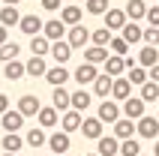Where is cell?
<instances>
[{
  "label": "cell",
  "mask_w": 159,
  "mask_h": 156,
  "mask_svg": "<svg viewBox=\"0 0 159 156\" xmlns=\"http://www.w3.org/2000/svg\"><path fill=\"white\" fill-rule=\"evenodd\" d=\"M72 75H75V81H78L81 87H84V84H93V81H96L102 72H96V66H93V63H81V66L72 72Z\"/></svg>",
  "instance_id": "30bf717a"
},
{
  "label": "cell",
  "mask_w": 159,
  "mask_h": 156,
  "mask_svg": "<svg viewBox=\"0 0 159 156\" xmlns=\"http://www.w3.org/2000/svg\"><path fill=\"white\" fill-rule=\"evenodd\" d=\"M63 33H66V24H63L60 18H51V21H45L42 36L48 39V42H60V39H63Z\"/></svg>",
  "instance_id": "9c48e42d"
},
{
  "label": "cell",
  "mask_w": 159,
  "mask_h": 156,
  "mask_svg": "<svg viewBox=\"0 0 159 156\" xmlns=\"http://www.w3.org/2000/svg\"><path fill=\"white\" fill-rule=\"evenodd\" d=\"M150 81H156V84H159V63H156V66L150 69Z\"/></svg>",
  "instance_id": "bcb514c9"
},
{
  "label": "cell",
  "mask_w": 159,
  "mask_h": 156,
  "mask_svg": "<svg viewBox=\"0 0 159 156\" xmlns=\"http://www.w3.org/2000/svg\"><path fill=\"white\" fill-rule=\"evenodd\" d=\"M30 51H33V57H45V54L51 51V42L45 36H33L30 39Z\"/></svg>",
  "instance_id": "836d02e7"
},
{
  "label": "cell",
  "mask_w": 159,
  "mask_h": 156,
  "mask_svg": "<svg viewBox=\"0 0 159 156\" xmlns=\"http://www.w3.org/2000/svg\"><path fill=\"white\" fill-rule=\"evenodd\" d=\"M126 78H129V84H135V87H144L147 81H150V72H147V69H141V66H132V69L126 72Z\"/></svg>",
  "instance_id": "4dcf8cb0"
},
{
  "label": "cell",
  "mask_w": 159,
  "mask_h": 156,
  "mask_svg": "<svg viewBox=\"0 0 159 156\" xmlns=\"http://www.w3.org/2000/svg\"><path fill=\"white\" fill-rule=\"evenodd\" d=\"M135 135V120H117L114 123V138L117 141H129Z\"/></svg>",
  "instance_id": "603a6c76"
},
{
  "label": "cell",
  "mask_w": 159,
  "mask_h": 156,
  "mask_svg": "<svg viewBox=\"0 0 159 156\" xmlns=\"http://www.w3.org/2000/svg\"><path fill=\"white\" fill-rule=\"evenodd\" d=\"M81 135L90 138V141H99L102 138V120L99 117H87V120L81 123Z\"/></svg>",
  "instance_id": "9a60e30c"
},
{
  "label": "cell",
  "mask_w": 159,
  "mask_h": 156,
  "mask_svg": "<svg viewBox=\"0 0 159 156\" xmlns=\"http://www.w3.org/2000/svg\"><path fill=\"white\" fill-rule=\"evenodd\" d=\"M69 75H72V72L66 69V66H51L48 75H45V81H48L51 87H63L66 81H69Z\"/></svg>",
  "instance_id": "ac0fdd59"
},
{
  "label": "cell",
  "mask_w": 159,
  "mask_h": 156,
  "mask_svg": "<svg viewBox=\"0 0 159 156\" xmlns=\"http://www.w3.org/2000/svg\"><path fill=\"white\" fill-rule=\"evenodd\" d=\"M90 36H93V33H90L87 27L78 24V27H69V36H66V42H69V45H72V51H75V48H84V45L90 42Z\"/></svg>",
  "instance_id": "3957f363"
},
{
  "label": "cell",
  "mask_w": 159,
  "mask_h": 156,
  "mask_svg": "<svg viewBox=\"0 0 159 156\" xmlns=\"http://www.w3.org/2000/svg\"><path fill=\"white\" fill-rule=\"evenodd\" d=\"M123 12H126L129 21H141V18H147V6H144V0H129Z\"/></svg>",
  "instance_id": "44dd1931"
},
{
  "label": "cell",
  "mask_w": 159,
  "mask_h": 156,
  "mask_svg": "<svg viewBox=\"0 0 159 156\" xmlns=\"http://www.w3.org/2000/svg\"><path fill=\"white\" fill-rule=\"evenodd\" d=\"M21 30H24L27 36H30V39H33V36H42V30H45V21L39 15H21Z\"/></svg>",
  "instance_id": "277c9868"
},
{
  "label": "cell",
  "mask_w": 159,
  "mask_h": 156,
  "mask_svg": "<svg viewBox=\"0 0 159 156\" xmlns=\"http://www.w3.org/2000/svg\"><path fill=\"white\" fill-rule=\"evenodd\" d=\"M144 45H150V48L159 45V27H144Z\"/></svg>",
  "instance_id": "b9f144b4"
},
{
  "label": "cell",
  "mask_w": 159,
  "mask_h": 156,
  "mask_svg": "<svg viewBox=\"0 0 159 156\" xmlns=\"http://www.w3.org/2000/svg\"><path fill=\"white\" fill-rule=\"evenodd\" d=\"M147 24H150V27H159V3L147 6Z\"/></svg>",
  "instance_id": "7bdbcfd3"
},
{
  "label": "cell",
  "mask_w": 159,
  "mask_h": 156,
  "mask_svg": "<svg viewBox=\"0 0 159 156\" xmlns=\"http://www.w3.org/2000/svg\"><path fill=\"white\" fill-rule=\"evenodd\" d=\"M138 96H141L144 102H159V84H156V81H147Z\"/></svg>",
  "instance_id": "74e56055"
},
{
  "label": "cell",
  "mask_w": 159,
  "mask_h": 156,
  "mask_svg": "<svg viewBox=\"0 0 159 156\" xmlns=\"http://www.w3.org/2000/svg\"><path fill=\"white\" fill-rule=\"evenodd\" d=\"M153 3H156V0H153Z\"/></svg>",
  "instance_id": "f5cc1de1"
},
{
  "label": "cell",
  "mask_w": 159,
  "mask_h": 156,
  "mask_svg": "<svg viewBox=\"0 0 159 156\" xmlns=\"http://www.w3.org/2000/svg\"><path fill=\"white\" fill-rule=\"evenodd\" d=\"M87 156H99V153H87Z\"/></svg>",
  "instance_id": "816d5d0a"
},
{
  "label": "cell",
  "mask_w": 159,
  "mask_h": 156,
  "mask_svg": "<svg viewBox=\"0 0 159 156\" xmlns=\"http://www.w3.org/2000/svg\"><path fill=\"white\" fill-rule=\"evenodd\" d=\"M111 39H114V36H111V30H108V27H99V30H93V36H90V42L96 45V48H108V45H111Z\"/></svg>",
  "instance_id": "d6a6232c"
},
{
  "label": "cell",
  "mask_w": 159,
  "mask_h": 156,
  "mask_svg": "<svg viewBox=\"0 0 159 156\" xmlns=\"http://www.w3.org/2000/svg\"><path fill=\"white\" fill-rule=\"evenodd\" d=\"M42 3V9H48V12H57L60 9V0H39Z\"/></svg>",
  "instance_id": "ee69618b"
},
{
  "label": "cell",
  "mask_w": 159,
  "mask_h": 156,
  "mask_svg": "<svg viewBox=\"0 0 159 156\" xmlns=\"http://www.w3.org/2000/svg\"><path fill=\"white\" fill-rule=\"evenodd\" d=\"M24 66H27V75H33V78H45V75H48L45 57H30V60H27Z\"/></svg>",
  "instance_id": "4316f807"
},
{
  "label": "cell",
  "mask_w": 159,
  "mask_h": 156,
  "mask_svg": "<svg viewBox=\"0 0 159 156\" xmlns=\"http://www.w3.org/2000/svg\"><path fill=\"white\" fill-rule=\"evenodd\" d=\"M126 24H129V18H126L123 9H108L105 12V27L108 30H123Z\"/></svg>",
  "instance_id": "5bb4252c"
},
{
  "label": "cell",
  "mask_w": 159,
  "mask_h": 156,
  "mask_svg": "<svg viewBox=\"0 0 159 156\" xmlns=\"http://www.w3.org/2000/svg\"><path fill=\"white\" fill-rule=\"evenodd\" d=\"M156 105H159V102H156Z\"/></svg>",
  "instance_id": "11a10c76"
},
{
  "label": "cell",
  "mask_w": 159,
  "mask_h": 156,
  "mask_svg": "<svg viewBox=\"0 0 159 156\" xmlns=\"http://www.w3.org/2000/svg\"><path fill=\"white\" fill-rule=\"evenodd\" d=\"M81 123H84V117H81V111H66L60 117V126H63V132L69 135V132H75V129H81Z\"/></svg>",
  "instance_id": "ffe728a7"
},
{
  "label": "cell",
  "mask_w": 159,
  "mask_h": 156,
  "mask_svg": "<svg viewBox=\"0 0 159 156\" xmlns=\"http://www.w3.org/2000/svg\"><path fill=\"white\" fill-rule=\"evenodd\" d=\"M108 48H111V54H117V57H126V51H129V42H126L123 36H114Z\"/></svg>",
  "instance_id": "60d3db41"
},
{
  "label": "cell",
  "mask_w": 159,
  "mask_h": 156,
  "mask_svg": "<svg viewBox=\"0 0 159 156\" xmlns=\"http://www.w3.org/2000/svg\"><path fill=\"white\" fill-rule=\"evenodd\" d=\"M36 120H39V129H51L60 123V111L57 108H42V111L36 114Z\"/></svg>",
  "instance_id": "d6986e66"
},
{
  "label": "cell",
  "mask_w": 159,
  "mask_h": 156,
  "mask_svg": "<svg viewBox=\"0 0 159 156\" xmlns=\"http://www.w3.org/2000/svg\"><path fill=\"white\" fill-rule=\"evenodd\" d=\"M24 144H30V147H42V144H48V138H45V129H39V126H33V129L27 132Z\"/></svg>",
  "instance_id": "e575fe53"
},
{
  "label": "cell",
  "mask_w": 159,
  "mask_h": 156,
  "mask_svg": "<svg viewBox=\"0 0 159 156\" xmlns=\"http://www.w3.org/2000/svg\"><path fill=\"white\" fill-rule=\"evenodd\" d=\"M3 75H6L9 81H18L21 75H27V66H24L21 60H12V63H6V66H3Z\"/></svg>",
  "instance_id": "1f68e13d"
},
{
  "label": "cell",
  "mask_w": 159,
  "mask_h": 156,
  "mask_svg": "<svg viewBox=\"0 0 159 156\" xmlns=\"http://www.w3.org/2000/svg\"><path fill=\"white\" fill-rule=\"evenodd\" d=\"M135 135H141V138H156L159 135V120L156 117H141V120L135 123Z\"/></svg>",
  "instance_id": "52a82bcc"
},
{
  "label": "cell",
  "mask_w": 159,
  "mask_h": 156,
  "mask_svg": "<svg viewBox=\"0 0 159 156\" xmlns=\"http://www.w3.org/2000/svg\"><path fill=\"white\" fill-rule=\"evenodd\" d=\"M69 135L66 132H54L51 138H48V147H51V153H57V156H66V150H69Z\"/></svg>",
  "instance_id": "e0dca14e"
},
{
  "label": "cell",
  "mask_w": 159,
  "mask_h": 156,
  "mask_svg": "<svg viewBox=\"0 0 159 156\" xmlns=\"http://www.w3.org/2000/svg\"><path fill=\"white\" fill-rule=\"evenodd\" d=\"M141 156H144V153H141Z\"/></svg>",
  "instance_id": "9f6ffc18"
},
{
  "label": "cell",
  "mask_w": 159,
  "mask_h": 156,
  "mask_svg": "<svg viewBox=\"0 0 159 156\" xmlns=\"http://www.w3.org/2000/svg\"><path fill=\"white\" fill-rule=\"evenodd\" d=\"M3 3H6V6H15V3H21V0H3Z\"/></svg>",
  "instance_id": "c3c4849f"
},
{
  "label": "cell",
  "mask_w": 159,
  "mask_h": 156,
  "mask_svg": "<svg viewBox=\"0 0 159 156\" xmlns=\"http://www.w3.org/2000/svg\"><path fill=\"white\" fill-rule=\"evenodd\" d=\"M18 111L24 114V117H36V114L42 111V105H39V96H33V93H24L21 99H18Z\"/></svg>",
  "instance_id": "5b68a950"
},
{
  "label": "cell",
  "mask_w": 159,
  "mask_h": 156,
  "mask_svg": "<svg viewBox=\"0 0 159 156\" xmlns=\"http://www.w3.org/2000/svg\"><path fill=\"white\" fill-rule=\"evenodd\" d=\"M111 99H114V102H126V99H132V84H129V78H114Z\"/></svg>",
  "instance_id": "ba28073f"
},
{
  "label": "cell",
  "mask_w": 159,
  "mask_h": 156,
  "mask_svg": "<svg viewBox=\"0 0 159 156\" xmlns=\"http://www.w3.org/2000/svg\"><path fill=\"white\" fill-rule=\"evenodd\" d=\"M120 156H141V144H138L135 138L120 141Z\"/></svg>",
  "instance_id": "ab89813d"
},
{
  "label": "cell",
  "mask_w": 159,
  "mask_h": 156,
  "mask_svg": "<svg viewBox=\"0 0 159 156\" xmlns=\"http://www.w3.org/2000/svg\"><path fill=\"white\" fill-rule=\"evenodd\" d=\"M90 102H93V96H90L84 87L72 93V111H87V108H90Z\"/></svg>",
  "instance_id": "f1b7e54d"
},
{
  "label": "cell",
  "mask_w": 159,
  "mask_h": 156,
  "mask_svg": "<svg viewBox=\"0 0 159 156\" xmlns=\"http://www.w3.org/2000/svg\"><path fill=\"white\" fill-rule=\"evenodd\" d=\"M6 111H9V96H6V93H0V117H3Z\"/></svg>",
  "instance_id": "f6af8a7d"
},
{
  "label": "cell",
  "mask_w": 159,
  "mask_h": 156,
  "mask_svg": "<svg viewBox=\"0 0 159 156\" xmlns=\"http://www.w3.org/2000/svg\"><path fill=\"white\" fill-rule=\"evenodd\" d=\"M153 156H159V141H156V144H153Z\"/></svg>",
  "instance_id": "681fc988"
},
{
  "label": "cell",
  "mask_w": 159,
  "mask_h": 156,
  "mask_svg": "<svg viewBox=\"0 0 159 156\" xmlns=\"http://www.w3.org/2000/svg\"><path fill=\"white\" fill-rule=\"evenodd\" d=\"M96 153L99 156H117L120 153V141H117L114 135H102V138L96 141Z\"/></svg>",
  "instance_id": "4fadbf2b"
},
{
  "label": "cell",
  "mask_w": 159,
  "mask_h": 156,
  "mask_svg": "<svg viewBox=\"0 0 159 156\" xmlns=\"http://www.w3.org/2000/svg\"><path fill=\"white\" fill-rule=\"evenodd\" d=\"M0 144H3V150H6V153H18V150L24 147V138H21V135H3V141H0Z\"/></svg>",
  "instance_id": "d590c367"
},
{
  "label": "cell",
  "mask_w": 159,
  "mask_h": 156,
  "mask_svg": "<svg viewBox=\"0 0 159 156\" xmlns=\"http://www.w3.org/2000/svg\"><path fill=\"white\" fill-rule=\"evenodd\" d=\"M156 63H159V48H150V45H144L141 51H138V66L150 72Z\"/></svg>",
  "instance_id": "2e32d148"
},
{
  "label": "cell",
  "mask_w": 159,
  "mask_h": 156,
  "mask_svg": "<svg viewBox=\"0 0 159 156\" xmlns=\"http://www.w3.org/2000/svg\"><path fill=\"white\" fill-rule=\"evenodd\" d=\"M111 87H114V78L102 72V75L93 81V93H96V96H105V99H108V96H111Z\"/></svg>",
  "instance_id": "d4e9b609"
},
{
  "label": "cell",
  "mask_w": 159,
  "mask_h": 156,
  "mask_svg": "<svg viewBox=\"0 0 159 156\" xmlns=\"http://www.w3.org/2000/svg\"><path fill=\"white\" fill-rule=\"evenodd\" d=\"M66 156H69V153H66Z\"/></svg>",
  "instance_id": "db71d44e"
},
{
  "label": "cell",
  "mask_w": 159,
  "mask_h": 156,
  "mask_svg": "<svg viewBox=\"0 0 159 156\" xmlns=\"http://www.w3.org/2000/svg\"><path fill=\"white\" fill-rule=\"evenodd\" d=\"M144 105H147V102H144L141 96H132V99H126V102H123V114H126V120H135V123H138L141 117H147V114H144Z\"/></svg>",
  "instance_id": "7a4b0ae2"
},
{
  "label": "cell",
  "mask_w": 159,
  "mask_h": 156,
  "mask_svg": "<svg viewBox=\"0 0 159 156\" xmlns=\"http://www.w3.org/2000/svg\"><path fill=\"white\" fill-rule=\"evenodd\" d=\"M126 69V57H117V54H111L105 60V75H111V78H120V72Z\"/></svg>",
  "instance_id": "83f0119b"
},
{
  "label": "cell",
  "mask_w": 159,
  "mask_h": 156,
  "mask_svg": "<svg viewBox=\"0 0 159 156\" xmlns=\"http://www.w3.org/2000/svg\"><path fill=\"white\" fill-rule=\"evenodd\" d=\"M81 18H84V12H81L78 6H63L60 9V21H63V24H69V27H78Z\"/></svg>",
  "instance_id": "7402d4cb"
},
{
  "label": "cell",
  "mask_w": 159,
  "mask_h": 156,
  "mask_svg": "<svg viewBox=\"0 0 159 156\" xmlns=\"http://www.w3.org/2000/svg\"><path fill=\"white\" fill-rule=\"evenodd\" d=\"M0 24L6 27V30L15 27V24H21V12H18L15 6H3V9H0Z\"/></svg>",
  "instance_id": "cb8c5ba5"
},
{
  "label": "cell",
  "mask_w": 159,
  "mask_h": 156,
  "mask_svg": "<svg viewBox=\"0 0 159 156\" xmlns=\"http://www.w3.org/2000/svg\"><path fill=\"white\" fill-rule=\"evenodd\" d=\"M108 57H111L108 48H96V45H93V48H84V63H93V66H96V63H105Z\"/></svg>",
  "instance_id": "f546056e"
},
{
  "label": "cell",
  "mask_w": 159,
  "mask_h": 156,
  "mask_svg": "<svg viewBox=\"0 0 159 156\" xmlns=\"http://www.w3.org/2000/svg\"><path fill=\"white\" fill-rule=\"evenodd\" d=\"M84 9H87L90 15H105L111 6H108V0H87V3H84Z\"/></svg>",
  "instance_id": "f35d334b"
},
{
  "label": "cell",
  "mask_w": 159,
  "mask_h": 156,
  "mask_svg": "<svg viewBox=\"0 0 159 156\" xmlns=\"http://www.w3.org/2000/svg\"><path fill=\"white\" fill-rule=\"evenodd\" d=\"M123 39H126L129 45L144 42V27H141V24H135V21H129V24L123 27Z\"/></svg>",
  "instance_id": "484cf974"
},
{
  "label": "cell",
  "mask_w": 159,
  "mask_h": 156,
  "mask_svg": "<svg viewBox=\"0 0 159 156\" xmlns=\"http://www.w3.org/2000/svg\"><path fill=\"white\" fill-rule=\"evenodd\" d=\"M0 123H3V129H6V135H18V129L24 126V114L18 111V108H15V111H6Z\"/></svg>",
  "instance_id": "8992f818"
},
{
  "label": "cell",
  "mask_w": 159,
  "mask_h": 156,
  "mask_svg": "<svg viewBox=\"0 0 159 156\" xmlns=\"http://www.w3.org/2000/svg\"><path fill=\"white\" fill-rule=\"evenodd\" d=\"M18 42H6V45H0V60L3 63H12V60H18Z\"/></svg>",
  "instance_id": "8d00e7d4"
},
{
  "label": "cell",
  "mask_w": 159,
  "mask_h": 156,
  "mask_svg": "<svg viewBox=\"0 0 159 156\" xmlns=\"http://www.w3.org/2000/svg\"><path fill=\"white\" fill-rule=\"evenodd\" d=\"M120 114H123V108H120V105H117L114 99H105V102L99 105L96 117H99L102 123H117V120H120Z\"/></svg>",
  "instance_id": "6da1fadb"
},
{
  "label": "cell",
  "mask_w": 159,
  "mask_h": 156,
  "mask_svg": "<svg viewBox=\"0 0 159 156\" xmlns=\"http://www.w3.org/2000/svg\"><path fill=\"white\" fill-rule=\"evenodd\" d=\"M51 57L57 60V66H66L72 57V45L66 42V39H60V42H51Z\"/></svg>",
  "instance_id": "7c38bea8"
},
{
  "label": "cell",
  "mask_w": 159,
  "mask_h": 156,
  "mask_svg": "<svg viewBox=\"0 0 159 156\" xmlns=\"http://www.w3.org/2000/svg\"><path fill=\"white\" fill-rule=\"evenodd\" d=\"M3 156H18V153H3Z\"/></svg>",
  "instance_id": "f907efd6"
},
{
  "label": "cell",
  "mask_w": 159,
  "mask_h": 156,
  "mask_svg": "<svg viewBox=\"0 0 159 156\" xmlns=\"http://www.w3.org/2000/svg\"><path fill=\"white\" fill-rule=\"evenodd\" d=\"M51 108H57V111H72V93H66L63 87H54V93H51Z\"/></svg>",
  "instance_id": "8fae6325"
},
{
  "label": "cell",
  "mask_w": 159,
  "mask_h": 156,
  "mask_svg": "<svg viewBox=\"0 0 159 156\" xmlns=\"http://www.w3.org/2000/svg\"><path fill=\"white\" fill-rule=\"evenodd\" d=\"M6 42H9V39H6V27L0 24V45H6Z\"/></svg>",
  "instance_id": "7dc6e473"
}]
</instances>
